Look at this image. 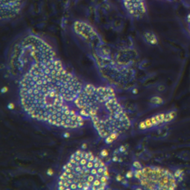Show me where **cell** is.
<instances>
[{
	"mask_svg": "<svg viewBox=\"0 0 190 190\" xmlns=\"http://www.w3.org/2000/svg\"><path fill=\"white\" fill-rule=\"evenodd\" d=\"M175 111H169L155 114L141 122L139 125L140 130H152L160 128L174 120L176 117Z\"/></svg>",
	"mask_w": 190,
	"mask_h": 190,
	"instance_id": "8992f818",
	"label": "cell"
},
{
	"mask_svg": "<svg viewBox=\"0 0 190 190\" xmlns=\"http://www.w3.org/2000/svg\"><path fill=\"white\" fill-rule=\"evenodd\" d=\"M109 175L106 164L93 153L78 150L62 167L58 178L61 190H100L108 188Z\"/></svg>",
	"mask_w": 190,
	"mask_h": 190,
	"instance_id": "3957f363",
	"label": "cell"
},
{
	"mask_svg": "<svg viewBox=\"0 0 190 190\" xmlns=\"http://www.w3.org/2000/svg\"><path fill=\"white\" fill-rule=\"evenodd\" d=\"M73 29L78 37L95 48H97L103 45L100 35L89 24L83 21H76L73 25Z\"/></svg>",
	"mask_w": 190,
	"mask_h": 190,
	"instance_id": "5b68a950",
	"label": "cell"
},
{
	"mask_svg": "<svg viewBox=\"0 0 190 190\" xmlns=\"http://www.w3.org/2000/svg\"><path fill=\"white\" fill-rule=\"evenodd\" d=\"M84 85L49 51L33 62L19 78V100L33 119L64 128L84 125L75 100Z\"/></svg>",
	"mask_w": 190,
	"mask_h": 190,
	"instance_id": "6da1fadb",
	"label": "cell"
},
{
	"mask_svg": "<svg viewBox=\"0 0 190 190\" xmlns=\"http://www.w3.org/2000/svg\"><path fill=\"white\" fill-rule=\"evenodd\" d=\"M74 103L80 114L90 119L106 143L113 142L131 125L125 109L109 87L84 85Z\"/></svg>",
	"mask_w": 190,
	"mask_h": 190,
	"instance_id": "7a4b0ae2",
	"label": "cell"
},
{
	"mask_svg": "<svg viewBox=\"0 0 190 190\" xmlns=\"http://www.w3.org/2000/svg\"><path fill=\"white\" fill-rule=\"evenodd\" d=\"M143 38L148 44L152 45L158 44V37L152 31H146L143 34Z\"/></svg>",
	"mask_w": 190,
	"mask_h": 190,
	"instance_id": "9c48e42d",
	"label": "cell"
},
{
	"mask_svg": "<svg viewBox=\"0 0 190 190\" xmlns=\"http://www.w3.org/2000/svg\"><path fill=\"white\" fill-rule=\"evenodd\" d=\"M125 8L131 16L134 18H141L146 13L145 0H123Z\"/></svg>",
	"mask_w": 190,
	"mask_h": 190,
	"instance_id": "ba28073f",
	"label": "cell"
},
{
	"mask_svg": "<svg viewBox=\"0 0 190 190\" xmlns=\"http://www.w3.org/2000/svg\"><path fill=\"white\" fill-rule=\"evenodd\" d=\"M23 0H1V20H7L17 16L22 7Z\"/></svg>",
	"mask_w": 190,
	"mask_h": 190,
	"instance_id": "52a82bcc",
	"label": "cell"
},
{
	"mask_svg": "<svg viewBox=\"0 0 190 190\" xmlns=\"http://www.w3.org/2000/svg\"><path fill=\"white\" fill-rule=\"evenodd\" d=\"M133 175L140 186L146 189L167 190L177 188L183 178V172L171 171L155 166H134Z\"/></svg>",
	"mask_w": 190,
	"mask_h": 190,
	"instance_id": "277c9868",
	"label": "cell"
}]
</instances>
